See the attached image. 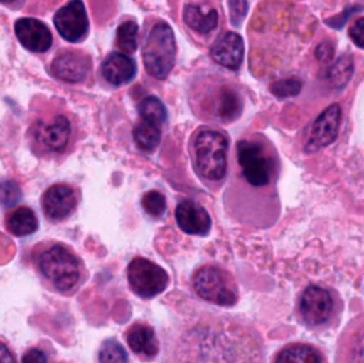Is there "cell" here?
Segmentation results:
<instances>
[{
    "mask_svg": "<svg viewBox=\"0 0 364 363\" xmlns=\"http://www.w3.org/2000/svg\"><path fill=\"white\" fill-rule=\"evenodd\" d=\"M169 363H266L264 344L246 319L202 312L179 330Z\"/></svg>",
    "mask_w": 364,
    "mask_h": 363,
    "instance_id": "cell-1",
    "label": "cell"
},
{
    "mask_svg": "<svg viewBox=\"0 0 364 363\" xmlns=\"http://www.w3.org/2000/svg\"><path fill=\"white\" fill-rule=\"evenodd\" d=\"M236 177L225 192V208L239 223L266 229L276 223L280 205L276 192L279 159L272 147L257 138L236 142Z\"/></svg>",
    "mask_w": 364,
    "mask_h": 363,
    "instance_id": "cell-2",
    "label": "cell"
},
{
    "mask_svg": "<svg viewBox=\"0 0 364 363\" xmlns=\"http://www.w3.org/2000/svg\"><path fill=\"white\" fill-rule=\"evenodd\" d=\"M78 138V120L63 100L41 94L31 100L26 141L36 158L61 161L74 151Z\"/></svg>",
    "mask_w": 364,
    "mask_h": 363,
    "instance_id": "cell-3",
    "label": "cell"
},
{
    "mask_svg": "<svg viewBox=\"0 0 364 363\" xmlns=\"http://www.w3.org/2000/svg\"><path fill=\"white\" fill-rule=\"evenodd\" d=\"M28 259L40 283L60 296H74L88 279L82 258L64 242L55 239L37 242L31 246Z\"/></svg>",
    "mask_w": 364,
    "mask_h": 363,
    "instance_id": "cell-4",
    "label": "cell"
},
{
    "mask_svg": "<svg viewBox=\"0 0 364 363\" xmlns=\"http://www.w3.org/2000/svg\"><path fill=\"white\" fill-rule=\"evenodd\" d=\"M344 302L338 292L330 286H306L296 303L299 322L311 332H326L338 325Z\"/></svg>",
    "mask_w": 364,
    "mask_h": 363,
    "instance_id": "cell-5",
    "label": "cell"
},
{
    "mask_svg": "<svg viewBox=\"0 0 364 363\" xmlns=\"http://www.w3.org/2000/svg\"><path fill=\"white\" fill-rule=\"evenodd\" d=\"M229 140L216 130H200L192 141V161L199 178L209 186L218 188L228 172Z\"/></svg>",
    "mask_w": 364,
    "mask_h": 363,
    "instance_id": "cell-6",
    "label": "cell"
},
{
    "mask_svg": "<svg viewBox=\"0 0 364 363\" xmlns=\"http://www.w3.org/2000/svg\"><path fill=\"white\" fill-rule=\"evenodd\" d=\"M176 60V40L172 27L165 21L155 23L142 46V61L146 73L156 78L165 80L172 71Z\"/></svg>",
    "mask_w": 364,
    "mask_h": 363,
    "instance_id": "cell-7",
    "label": "cell"
},
{
    "mask_svg": "<svg viewBox=\"0 0 364 363\" xmlns=\"http://www.w3.org/2000/svg\"><path fill=\"white\" fill-rule=\"evenodd\" d=\"M193 292L203 300L229 307L239 300V288L229 270L216 263L199 266L191 279Z\"/></svg>",
    "mask_w": 364,
    "mask_h": 363,
    "instance_id": "cell-8",
    "label": "cell"
},
{
    "mask_svg": "<svg viewBox=\"0 0 364 363\" xmlns=\"http://www.w3.org/2000/svg\"><path fill=\"white\" fill-rule=\"evenodd\" d=\"M127 280L132 293L141 299H152L166 289L169 276L158 263L135 256L127 266Z\"/></svg>",
    "mask_w": 364,
    "mask_h": 363,
    "instance_id": "cell-9",
    "label": "cell"
},
{
    "mask_svg": "<svg viewBox=\"0 0 364 363\" xmlns=\"http://www.w3.org/2000/svg\"><path fill=\"white\" fill-rule=\"evenodd\" d=\"M81 192L77 186L65 182L50 185L40 198V208L46 219L51 223L68 221L78 209Z\"/></svg>",
    "mask_w": 364,
    "mask_h": 363,
    "instance_id": "cell-10",
    "label": "cell"
},
{
    "mask_svg": "<svg viewBox=\"0 0 364 363\" xmlns=\"http://www.w3.org/2000/svg\"><path fill=\"white\" fill-rule=\"evenodd\" d=\"M91 68L92 60L87 51L74 47H63L55 51L50 61L48 73L58 81L78 84L88 78Z\"/></svg>",
    "mask_w": 364,
    "mask_h": 363,
    "instance_id": "cell-11",
    "label": "cell"
},
{
    "mask_svg": "<svg viewBox=\"0 0 364 363\" xmlns=\"http://www.w3.org/2000/svg\"><path fill=\"white\" fill-rule=\"evenodd\" d=\"M53 23L58 34L68 43L84 41L90 31L88 16L82 0H68L55 11Z\"/></svg>",
    "mask_w": 364,
    "mask_h": 363,
    "instance_id": "cell-12",
    "label": "cell"
},
{
    "mask_svg": "<svg viewBox=\"0 0 364 363\" xmlns=\"http://www.w3.org/2000/svg\"><path fill=\"white\" fill-rule=\"evenodd\" d=\"M340 122L341 107L338 104H331L326 110H323L313 121L306 134V140L303 144L304 152L313 154L333 144L337 138Z\"/></svg>",
    "mask_w": 364,
    "mask_h": 363,
    "instance_id": "cell-13",
    "label": "cell"
},
{
    "mask_svg": "<svg viewBox=\"0 0 364 363\" xmlns=\"http://www.w3.org/2000/svg\"><path fill=\"white\" fill-rule=\"evenodd\" d=\"M334 363H364V312L354 316L341 330Z\"/></svg>",
    "mask_w": 364,
    "mask_h": 363,
    "instance_id": "cell-14",
    "label": "cell"
},
{
    "mask_svg": "<svg viewBox=\"0 0 364 363\" xmlns=\"http://www.w3.org/2000/svg\"><path fill=\"white\" fill-rule=\"evenodd\" d=\"M136 74V63L128 54L112 51L101 61L98 68V78L101 84L117 88L132 81Z\"/></svg>",
    "mask_w": 364,
    "mask_h": 363,
    "instance_id": "cell-15",
    "label": "cell"
},
{
    "mask_svg": "<svg viewBox=\"0 0 364 363\" xmlns=\"http://www.w3.org/2000/svg\"><path fill=\"white\" fill-rule=\"evenodd\" d=\"M14 33L18 43L31 53L43 54L53 46L51 31L41 20L20 17L14 23Z\"/></svg>",
    "mask_w": 364,
    "mask_h": 363,
    "instance_id": "cell-16",
    "label": "cell"
},
{
    "mask_svg": "<svg viewBox=\"0 0 364 363\" xmlns=\"http://www.w3.org/2000/svg\"><path fill=\"white\" fill-rule=\"evenodd\" d=\"M175 221L178 228L188 235L206 236L212 228L209 212L191 199H183L176 205Z\"/></svg>",
    "mask_w": 364,
    "mask_h": 363,
    "instance_id": "cell-17",
    "label": "cell"
},
{
    "mask_svg": "<svg viewBox=\"0 0 364 363\" xmlns=\"http://www.w3.org/2000/svg\"><path fill=\"white\" fill-rule=\"evenodd\" d=\"M125 340L131 352L142 362L154 360L159 353V340L154 327L145 322H134L125 330Z\"/></svg>",
    "mask_w": 364,
    "mask_h": 363,
    "instance_id": "cell-18",
    "label": "cell"
},
{
    "mask_svg": "<svg viewBox=\"0 0 364 363\" xmlns=\"http://www.w3.org/2000/svg\"><path fill=\"white\" fill-rule=\"evenodd\" d=\"M243 56V38L235 31H228L219 36L210 47L212 60L229 70H237L242 65Z\"/></svg>",
    "mask_w": 364,
    "mask_h": 363,
    "instance_id": "cell-19",
    "label": "cell"
},
{
    "mask_svg": "<svg viewBox=\"0 0 364 363\" xmlns=\"http://www.w3.org/2000/svg\"><path fill=\"white\" fill-rule=\"evenodd\" d=\"M272 363H328L324 352L307 342H291L283 346L272 359Z\"/></svg>",
    "mask_w": 364,
    "mask_h": 363,
    "instance_id": "cell-20",
    "label": "cell"
},
{
    "mask_svg": "<svg viewBox=\"0 0 364 363\" xmlns=\"http://www.w3.org/2000/svg\"><path fill=\"white\" fill-rule=\"evenodd\" d=\"M3 225L7 233L17 238H23L37 232L38 218L34 209H31L30 206L18 205L6 212Z\"/></svg>",
    "mask_w": 364,
    "mask_h": 363,
    "instance_id": "cell-21",
    "label": "cell"
},
{
    "mask_svg": "<svg viewBox=\"0 0 364 363\" xmlns=\"http://www.w3.org/2000/svg\"><path fill=\"white\" fill-rule=\"evenodd\" d=\"M218 19L219 16L215 9L203 11L202 7L196 4H186L183 9V21L200 34L210 33L218 26Z\"/></svg>",
    "mask_w": 364,
    "mask_h": 363,
    "instance_id": "cell-22",
    "label": "cell"
},
{
    "mask_svg": "<svg viewBox=\"0 0 364 363\" xmlns=\"http://www.w3.org/2000/svg\"><path fill=\"white\" fill-rule=\"evenodd\" d=\"M354 73V63L350 56H341L324 70V80L331 88H344Z\"/></svg>",
    "mask_w": 364,
    "mask_h": 363,
    "instance_id": "cell-23",
    "label": "cell"
},
{
    "mask_svg": "<svg viewBox=\"0 0 364 363\" xmlns=\"http://www.w3.org/2000/svg\"><path fill=\"white\" fill-rule=\"evenodd\" d=\"M132 137L138 149L144 152H152L161 142L162 127L139 120L132 130Z\"/></svg>",
    "mask_w": 364,
    "mask_h": 363,
    "instance_id": "cell-24",
    "label": "cell"
},
{
    "mask_svg": "<svg viewBox=\"0 0 364 363\" xmlns=\"http://www.w3.org/2000/svg\"><path fill=\"white\" fill-rule=\"evenodd\" d=\"M242 112V98L239 94L228 87H222L218 102H216V114L220 120L230 121L239 117Z\"/></svg>",
    "mask_w": 364,
    "mask_h": 363,
    "instance_id": "cell-25",
    "label": "cell"
},
{
    "mask_svg": "<svg viewBox=\"0 0 364 363\" xmlns=\"http://www.w3.org/2000/svg\"><path fill=\"white\" fill-rule=\"evenodd\" d=\"M138 114L139 120L159 127H162L166 121V108L155 95H148L138 104Z\"/></svg>",
    "mask_w": 364,
    "mask_h": 363,
    "instance_id": "cell-26",
    "label": "cell"
},
{
    "mask_svg": "<svg viewBox=\"0 0 364 363\" xmlns=\"http://www.w3.org/2000/svg\"><path fill=\"white\" fill-rule=\"evenodd\" d=\"M115 46L124 54H132L138 47V24L134 20L122 21L115 31Z\"/></svg>",
    "mask_w": 364,
    "mask_h": 363,
    "instance_id": "cell-27",
    "label": "cell"
},
{
    "mask_svg": "<svg viewBox=\"0 0 364 363\" xmlns=\"http://www.w3.org/2000/svg\"><path fill=\"white\" fill-rule=\"evenodd\" d=\"M98 363H129L125 347L114 337L105 339L98 350Z\"/></svg>",
    "mask_w": 364,
    "mask_h": 363,
    "instance_id": "cell-28",
    "label": "cell"
},
{
    "mask_svg": "<svg viewBox=\"0 0 364 363\" xmlns=\"http://www.w3.org/2000/svg\"><path fill=\"white\" fill-rule=\"evenodd\" d=\"M141 206L149 216L161 218L166 211V199L159 191L151 189L142 195Z\"/></svg>",
    "mask_w": 364,
    "mask_h": 363,
    "instance_id": "cell-29",
    "label": "cell"
},
{
    "mask_svg": "<svg viewBox=\"0 0 364 363\" xmlns=\"http://www.w3.org/2000/svg\"><path fill=\"white\" fill-rule=\"evenodd\" d=\"M301 81L296 77H290V78H282L277 80L274 83H272L270 85V91L280 98H286V97H293L297 95L301 91Z\"/></svg>",
    "mask_w": 364,
    "mask_h": 363,
    "instance_id": "cell-30",
    "label": "cell"
},
{
    "mask_svg": "<svg viewBox=\"0 0 364 363\" xmlns=\"http://www.w3.org/2000/svg\"><path fill=\"white\" fill-rule=\"evenodd\" d=\"M20 199V188L13 181L0 182V205L13 206Z\"/></svg>",
    "mask_w": 364,
    "mask_h": 363,
    "instance_id": "cell-31",
    "label": "cell"
},
{
    "mask_svg": "<svg viewBox=\"0 0 364 363\" xmlns=\"http://www.w3.org/2000/svg\"><path fill=\"white\" fill-rule=\"evenodd\" d=\"M247 9H249V4L246 0H229L230 23L235 26H240V23L246 17Z\"/></svg>",
    "mask_w": 364,
    "mask_h": 363,
    "instance_id": "cell-32",
    "label": "cell"
},
{
    "mask_svg": "<svg viewBox=\"0 0 364 363\" xmlns=\"http://www.w3.org/2000/svg\"><path fill=\"white\" fill-rule=\"evenodd\" d=\"M361 9H363V6H357V4L348 6L347 9L343 10L341 14H337V16H333V17L327 19L326 23H327L330 27H333V28H341V27L347 23V20H348L354 13H357V10H361Z\"/></svg>",
    "mask_w": 364,
    "mask_h": 363,
    "instance_id": "cell-33",
    "label": "cell"
},
{
    "mask_svg": "<svg viewBox=\"0 0 364 363\" xmlns=\"http://www.w3.org/2000/svg\"><path fill=\"white\" fill-rule=\"evenodd\" d=\"M348 36L351 41L360 47L364 48V17L357 19L348 28Z\"/></svg>",
    "mask_w": 364,
    "mask_h": 363,
    "instance_id": "cell-34",
    "label": "cell"
},
{
    "mask_svg": "<svg viewBox=\"0 0 364 363\" xmlns=\"http://www.w3.org/2000/svg\"><path fill=\"white\" fill-rule=\"evenodd\" d=\"M21 363H47V356L37 347H30L21 357Z\"/></svg>",
    "mask_w": 364,
    "mask_h": 363,
    "instance_id": "cell-35",
    "label": "cell"
},
{
    "mask_svg": "<svg viewBox=\"0 0 364 363\" xmlns=\"http://www.w3.org/2000/svg\"><path fill=\"white\" fill-rule=\"evenodd\" d=\"M317 60L321 63H328L333 58V47L328 43H321L316 50Z\"/></svg>",
    "mask_w": 364,
    "mask_h": 363,
    "instance_id": "cell-36",
    "label": "cell"
},
{
    "mask_svg": "<svg viewBox=\"0 0 364 363\" xmlns=\"http://www.w3.org/2000/svg\"><path fill=\"white\" fill-rule=\"evenodd\" d=\"M0 363H17L11 350L1 340H0Z\"/></svg>",
    "mask_w": 364,
    "mask_h": 363,
    "instance_id": "cell-37",
    "label": "cell"
},
{
    "mask_svg": "<svg viewBox=\"0 0 364 363\" xmlns=\"http://www.w3.org/2000/svg\"><path fill=\"white\" fill-rule=\"evenodd\" d=\"M26 0H0V4L11 9V10H20L24 6Z\"/></svg>",
    "mask_w": 364,
    "mask_h": 363,
    "instance_id": "cell-38",
    "label": "cell"
}]
</instances>
